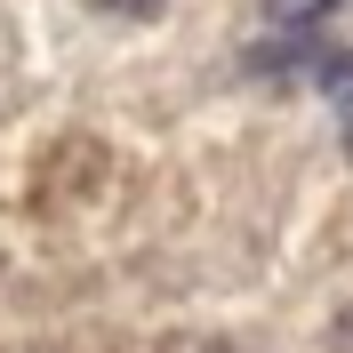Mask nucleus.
<instances>
[{"instance_id": "f257e3e1", "label": "nucleus", "mask_w": 353, "mask_h": 353, "mask_svg": "<svg viewBox=\"0 0 353 353\" xmlns=\"http://www.w3.org/2000/svg\"><path fill=\"white\" fill-rule=\"evenodd\" d=\"M337 0H265V24H273V32H305V24H321L330 17Z\"/></svg>"}, {"instance_id": "f03ea898", "label": "nucleus", "mask_w": 353, "mask_h": 353, "mask_svg": "<svg viewBox=\"0 0 353 353\" xmlns=\"http://www.w3.org/2000/svg\"><path fill=\"white\" fill-rule=\"evenodd\" d=\"M105 8H161V0H105Z\"/></svg>"}]
</instances>
